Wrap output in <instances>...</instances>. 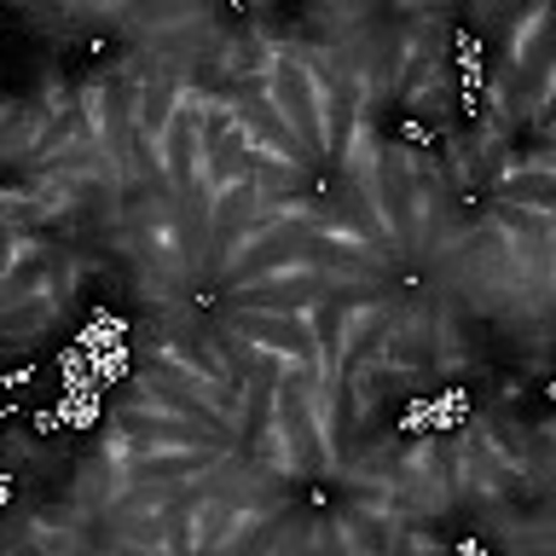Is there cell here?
Here are the masks:
<instances>
[{
	"label": "cell",
	"instance_id": "cell-1",
	"mask_svg": "<svg viewBox=\"0 0 556 556\" xmlns=\"http://www.w3.org/2000/svg\"><path fill=\"white\" fill-rule=\"evenodd\" d=\"M267 99H273V111L285 116V128L302 139V151H330V139H325V81L313 76V64L302 59V52H278L273 70H267Z\"/></svg>",
	"mask_w": 556,
	"mask_h": 556
}]
</instances>
